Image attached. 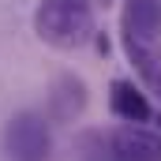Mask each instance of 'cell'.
I'll use <instances>...</instances> for the list:
<instances>
[{
	"label": "cell",
	"instance_id": "6da1fadb",
	"mask_svg": "<svg viewBox=\"0 0 161 161\" xmlns=\"http://www.w3.org/2000/svg\"><path fill=\"white\" fill-rule=\"evenodd\" d=\"M120 41L131 64L146 75L158 79L161 60V0H124L120 11Z\"/></svg>",
	"mask_w": 161,
	"mask_h": 161
},
{
	"label": "cell",
	"instance_id": "7a4b0ae2",
	"mask_svg": "<svg viewBox=\"0 0 161 161\" xmlns=\"http://www.w3.org/2000/svg\"><path fill=\"white\" fill-rule=\"evenodd\" d=\"M34 30L53 49H79L94 38V8L90 0H41Z\"/></svg>",
	"mask_w": 161,
	"mask_h": 161
},
{
	"label": "cell",
	"instance_id": "3957f363",
	"mask_svg": "<svg viewBox=\"0 0 161 161\" xmlns=\"http://www.w3.org/2000/svg\"><path fill=\"white\" fill-rule=\"evenodd\" d=\"M4 150L11 161H49L53 154V127L45 113L23 109L4 127Z\"/></svg>",
	"mask_w": 161,
	"mask_h": 161
},
{
	"label": "cell",
	"instance_id": "277c9868",
	"mask_svg": "<svg viewBox=\"0 0 161 161\" xmlns=\"http://www.w3.org/2000/svg\"><path fill=\"white\" fill-rule=\"evenodd\" d=\"M109 142L116 161H161V131L150 124H120Z\"/></svg>",
	"mask_w": 161,
	"mask_h": 161
},
{
	"label": "cell",
	"instance_id": "5b68a950",
	"mask_svg": "<svg viewBox=\"0 0 161 161\" xmlns=\"http://www.w3.org/2000/svg\"><path fill=\"white\" fill-rule=\"evenodd\" d=\"M109 113L120 124H146L154 116L142 86H135L131 79H113L109 82Z\"/></svg>",
	"mask_w": 161,
	"mask_h": 161
},
{
	"label": "cell",
	"instance_id": "8992f818",
	"mask_svg": "<svg viewBox=\"0 0 161 161\" xmlns=\"http://www.w3.org/2000/svg\"><path fill=\"white\" fill-rule=\"evenodd\" d=\"M86 105V90H82V79L75 75H60L56 79V90H53V113L60 120H71L75 113H82Z\"/></svg>",
	"mask_w": 161,
	"mask_h": 161
},
{
	"label": "cell",
	"instance_id": "52a82bcc",
	"mask_svg": "<svg viewBox=\"0 0 161 161\" xmlns=\"http://www.w3.org/2000/svg\"><path fill=\"white\" fill-rule=\"evenodd\" d=\"M82 161H116L109 135H101V131H86V135H82Z\"/></svg>",
	"mask_w": 161,
	"mask_h": 161
},
{
	"label": "cell",
	"instance_id": "ba28073f",
	"mask_svg": "<svg viewBox=\"0 0 161 161\" xmlns=\"http://www.w3.org/2000/svg\"><path fill=\"white\" fill-rule=\"evenodd\" d=\"M158 131H161V120H158Z\"/></svg>",
	"mask_w": 161,
	"mask_h": 161
}]
</instances>
